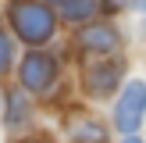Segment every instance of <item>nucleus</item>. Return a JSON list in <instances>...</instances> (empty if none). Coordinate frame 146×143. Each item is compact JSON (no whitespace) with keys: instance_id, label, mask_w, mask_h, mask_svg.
Listing matches in <instances>:
<instances>
[{"instance_id":"1","label":"nucleus","mask_w":146,"mask_h":143,"mask_svg":"<svg viewBox=\"0 0 146 143\" xmlns=\"http://www.w3.org/2000/svg\"><path fill=\"white\" fill-rule=\"evenodd\" d=\"M11 21L25 43H43L54 36V11L43 4H18L11 7Z\"/></svg>"},{"instance_id":"2","label":"nucleus","mask_w":146,"mask_h":143,"mask_svg":"<svg viewBox=\"0 0 146 143\" xmlns=\"http://www.w3.org/2000/svg\"><path fill=\"white\" fill-rule=\"evenodd\" d=\"M143 114H146V82H132V86H125V93H121V100H118L114 122H118L121 132H135L139 122H143Z\"/></svg>"},{"instance_id":"3","label":"nucleus","mask_w":146,"mask_h":143,"mask_svg":"<svg viewBox=\"0 0 146 143\" xmlns=\"http://www.w3.org/2000/svg\"><path fill=\"white\" fill-rule=\"evenodd\" d=\"M54 72H57L54 57H46V54H29L25 61H21V86L32 90V93H46V86L54 82Z\"/></svg>"},{"instance_id":"4","label":"nucleus","mask_w":146,"mask_h":143,"mask_svg":"<svg viewBox=\"0 0 146 143\" xmlns=\"http://www.w3.org/2000/svg\"><path fill=\"white\" fill-rule=\"evenodd\" d=\"M121 79V61H104V64H93L86 72V86L93 93H111Z\"/></svg>"},{"instance_id":"5","label":"nucleus","mask_w":146,"mask_h":143,"mask_svg":"<svg viewBox=\"0 0 146 143\" xmlns=\"http://www.w3.org/2000/svg\"><path fill=\"white\" fill-rule=\"evenodd\" d=\"M82 47H89V50H114L118 47V32H114L111 25H93V29H86L82 32Z\"/></svg>"},{"instance_id":"6","label":"nucleus","mask_w":146,"mask_h":143,"mask_svg":"<svg viewBox=\"0 0 146 143\" xmlns=\"http://www.w3.org/2000/svg\"><path fill=\"white\" fill-rule=\"evenodd\" d=\"M7 114H11V125H21V122H25V114H29L25 93H18V90L11 93V100H7Z\"/></svg>"},{"instance_id":"7","label":"nucleus","mask_w":146,"mask_h":143,"mask_svg":"<svg viewBox=\"0 0 146 143\" xmlns=\"http://www.w3.org/2000/svg\"><path fill=\"white\" fill-rule=\"evenodd\" d=\"M93 11H96V4H61V14H64V18H71V21L89 18Z\"/></svg>"},{"instance_id":"8","label":"nucleus","mask_w":146,"mask_h":143,"mask_svg":"<svg viewBox=\"0 0 146 143\" xmlns=\"http://www.w3.org/2000/svg\"><path fill=\"white\" fill-rule=\"evenodd\" d=\"M7 64H11V39L0 32V68H7Z\"/></svg>"},{"instance_id":"9","label":"nucleus","mask_w":146,"mask_h":143,"mask_svg":"<svg viewBox=\"0 0 146 143\" xmlns=\"http://www.w3.org/2000/svg\"><path fill=\"white\" fill-rule=\"evenodd\" d=\"M125 143H139V140H135V136H128V140H125Z\"/></svg>"}]
</instances>
